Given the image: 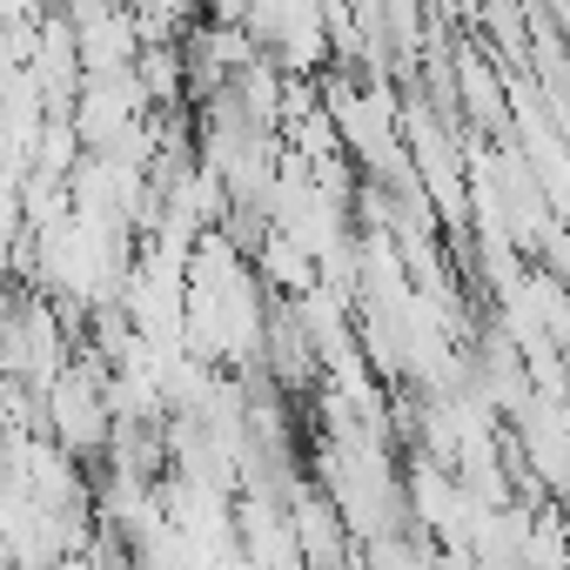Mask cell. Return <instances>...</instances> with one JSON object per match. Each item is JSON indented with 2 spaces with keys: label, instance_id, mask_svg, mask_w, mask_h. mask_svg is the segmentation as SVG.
<instances>
[]
</instances>
